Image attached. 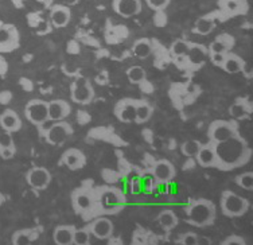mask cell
<instances>
[{"instance_id": "25", "label": "cell", "mask_w": 253, "mask_h": 245, "mask_svg": "<svg viewBox=\"0 0 253 245\" xmlns=\"http://www.w3.org/2000/svg\"><path fill=\"white\" fill-rule=\"evenodd\" d=\"M244 65H245V61L240 55L229 51L228 54L225 55V59L222 65H221V68L224 69L228 74H236L243 70Z\"/></svg>"}, {"instance_id": "16", "label": "cell", "mask_w": 253, "mask_h": 245, "mask_svg": "<svg viewBox=\"0 0 253 245\" xmlns=\"http://www.w3.org/2000/svg\"><path fill=\"white\" fill-rule=\"evenodd\" d=\"M61 163L72 171H78L86 166V155L78 148H68L61 157Z\"/></svg>"}, {"instance_id": "5", "label": "cell", "mask_w": 253, "mask_h": 245, "mask_svg": "<svg viewBox=\"0 0 253 245\" xmlns=\"http://www.w3.org/2000/svg\"><path fill=\"white\" fill-rule=\"evenodd\" d=\"M236 133H239V128L234 120H214L208 128V139L213 144L226 142Z\"/></svg>"}, {"instance_id": "15", "label": "cell", "mask_w": 253, "mask_h": 245, "mask_svg": "<svg viewBox=\"0 0 253 245\" xmlns=\"http://www.w3.org/2000/svg\"><path fill=\"white\" fill-rule=\"evenodd\" d=\"M47 112H49L50 122L66 120L72 113V105L63 98H55V100L47 101Z\"/></svg>"}, {"instance_id": "38", "label": "cell", "mask_w": 253, "mask_h": 245, "mask_svg": "<svg viewBox=\"0 0 253 245\" xmlns=\"http://www.w3.org/2000/svg\"><path fill=\"white\" fill-rule=\"evenodd\" d=\"M155 183V178L152 177V175H144L143 178H140L141 191H144V193H151V191L154 190Z\"/></svg>"}, {"instance_id": "21", "label": "cell", "mask_w": 253, "mask_h": 245, "mask_svg": "<svg viewBox=\"0 0 253 245\" xmlns=\"http://www.w3.org/2000/svg\"><path fill=\"white\" fill-rule=\"evenodd\" d=\"M72 19V11L68 5L55 4L50 10V20L53 23L54 27L57 29H63L70 23Z\"/></svg>"}, {"instance_id": "18", "label": "cell", "mask_w": 253, "mask_h": 245, "mask_svg": "<svg viewBox=\"0 0 253 245\" xmlns=\"http://www.w3.org/2000/svg\"><path fill=\"white\" fill-rule=\"evenodd\" d=\"M112 8L123 18H133L141 12V0H113Z\"/></svg>"}, {"instance_id": "1", "label": "cell", "mask_w": 253, "mask_h": 245, "mask_svg": "<svg viewBox=\"0 0 253 245\" xmlns=\"http://www.w3.org/2000/svg\"><path fill=\"white\" fill-rule=\"evenodd\" d=\"M215 152H217V167L222 171L233 170L236 167H240L248 162L251 157V150L248 144L236 133L234 136L228 139L226 142L214 144Z\"/></svg>"}, {"instance_id": "40", "label": "cell", "mask_w": 253, "mask_h": 245, "mask_svg": "<svg viewBox=\"0 0 253 245\" xmlns=\"http://www.w3.org/2000/svg\"><path fill=\"white\" fill-rule=\"evenodd\" d=\"M171 0H146L147 5L154 11H163L166 7H169Z\"/></svg>"}, {"instance_id": "43", "label": "cell", "mask_w": 253, "mask_h": 245, "mask_svg": "<svg viewBox=\"0 0 253 245\" xmlns=\"http://www.w3.org/2000/svg\"><path fill=\"white\" fill-rule=\"evenodd\" d=\"M129 190H131L132 194H140V193H141L140 178H132Z\"/></svg>"}, {"instance_id": "22", "label": "cell", "mask_w": 253, "mask_h": 245, "mask_svg": "<svg viewBox=\"0 0 253 245\" xmlns=\"http://www.w3.org/2000/svg\"><path fill=\"white\" fill-rule=\"evenodd\" d=\"M234 46V37L233 35L224 33L218 35L208 47L209 54H228Z\"/></svg>"}, {"instance_id": "36", "label": "cell", "mask_w": 253, "mask_h": 245, "mask_svg": "<svg viewBox=\"0 0 253 245\" xmlns=\"http://www.w3.org/2000/svg\"><path fill=\"white\" fill-rule=\"evenodd\" d=\"M236 183H237L241 189H244V190L252 191L253 190V172L252 171L241 172L240 175L236 177Z\"/></svg>"}, {"instance_id": "13", "label": "cell", "mask_w": 253, "mask_h": 245, "mask_svg": "<svg viewBox=\"0 0 253 245\" xmlns=\"http://www.w3.org/2000/svg\"><path fill=\"white\" fill-rule=\"evenodd\" d=\"M175 166L167 159H161L152 166V177L159 185H169L175 178Z\"/></svg>"}, {"instance_id": "10", "label": "cell", "mask_w": 253, "mask_h": 245, "mask_svg": "<svg viewBox=\"0 0 253 245\" xmlns=\"http://www.w3.org/2000/svg\"><path fill=\"white\" fill-rule=\"evenodd\" d=\"M72 206L77 213H85L94 209V190L88 187H78L72 193Z\"/></svg>"}, {"instance_id": "32", "label": "cell", "mask_w": 253, "mask_h": 245, "mask_svg": "<svg viewBox=\"0 0 253 245\" xmlns=\"http://www.w3.org/2000/svg\"><path fill=\"white\" fill-rule=\"evenodd\" d=\"M190 50V43L187 41L183 40H176L175 42H172L170 47V53L172 57L175 58H182V57H186Z\"/></svg>"}, {"instance_id": "2", "label": "cell", "mask_w": 253, "mask_h": 245, "mask_svg": "<svg viewBox=\"0 0 253 245\" xmlns=\"http://www.w3.org/2000/svg\"><path fill=\"white\" fill-rule=\"evenodd\" d=\"M185 214L189 224L198 226V228H206L214 224L215 217H217V207L208 198H198L187 205Z\"/></svg>"}, {"instance_id": "23", "label": "cell", "mask_w": 253, "mask_h": 245, "mask_svg": "<svg viewBox=\"0 0 253 245\" xmlns=\"http://www.w3.org/2000/svg\"><path fill=\"white\" fill-rule=\"evenodd\" d=\"M76 226L58 225L53 232V240L57 245H72Z\"/></svg>"}, {"instance_id": "29", "label": "cell", "mask_w": 253, "mask_h": 245, "mask_svg": "<svg viewBox=\"0 0 253 245\" xmlns=\"http://www.w3.org/2000/svg\"><path fill=\"white\" fill-rule=\"evenodd\" d=\"M215 29L214 15H204L195 22V31L201 35H209Z\"/></svg>"}, {"instance_id": "35", "label": "cell", "mask_w": 253, "mask_h": 245, "mask_svg": "<svg viewBox=\"0 0 253 245\" xmlns=\"http://www.w3.org/2000/svg\"><path fill=\"white\" fill-rule=\"evenodd\" d=\"M202 143L198 142V140H194V139H190V140H186L182 146H180V151L182 154L187 158H194L197 155V152L200 151Z\"/></svg>"}, {"instance_id": "41", "label": "cell", "mask_w": 253, "mask_h": 245, "mask_svg": "<svg viewBox=\"0 0 253 245\" xmlns=\"http://www.w3.org/2000/svg\"><path fill=\"white\" fill-rule=\"evenodd\" d=\"M221 244L222 245H245L247 244V241L244 237L241 236H237V235H230L228 236L226 239L221 241Z\"/></svg>"}, {"instance_id": "19", "label": "cell", "mask_w": 253, "mask_h": 245, "mask_svg": "<svg viewBox=\"0 0 253 245\" xmlns=\"http://www.w3.org/2000/svg\"><path fill=\"white\" fill-rule=\"evenodd\" d=\"M195 161L200 164L201 167L209 168V167H217V152H215V147L213 143H206L202 144L200 148V151L197 152L195 155Z\"/></svg>"}, {"instance_id": "6", "label": "cell", "mask_w": 253, "mask_h": 245, "mask_svg": "<svg viewBox=\"0 0 253 245\" xmlns=\"http://www.w3.org/2000/svg\"><path fill=\"white\" fill-rule=\"evenodd\" d=\"M73 132L74 129L70 122H65V120H59V122H50V125L44 131L42 136L51 146H62L63 143H66L70 139Z\"/></svg>"}, {"instance_id": "17", "label": "cell", "mask_w": 253, "mask_h": 245, "mask_svg": "<svg viewBox=\"0 0 253 245\" xmlns=\"http://www.w3.org/2000/svg\"><path fill=\"white\" fill-rule=\"evenodd\" d=\"M218 8L225 18H233L248 12V0H218Z\"/></svg>"}, {"instance_id": "4", "label": "cell", "mask_w": 253, "mask_h": 245, "mask_svg": "<svg viewBox=\"0 0 253 245\" xmlns=\"http://www.w3.org/2000/svg\"><path fill=\"white\" fill-rule=\"evenodd\" d=\"M249 201L247 198L239 196L237 193L232 190H225L221 194L219 207L222 214L230 218H237L244 216L249 210Z\"/></svg>"}, {"instance_id": "34", "label": "cell", "mask_w": 253, "mask_h": 245, "mask_svg": "<svg viewBox=\"0 0 253 245\" xmlns=\"http://www.w3.org/2000/svg\"><path fill=\"white\" fill-rule=\"evenodd\" d=\"M126 77L132 83H141L146 80V70L139 65H133L126 70Z\"/></svg>"}, {"instance_id": "7", "label": "cell", "mask_w": 253, "mask_h": 245, "mask_svg": "<svg viewBox=\"0 0 253 245\" xmlns=\"http://www.w3.org/2000/svg\"><path fill=\"white\" fill-rule=\"evenodd\" d=\"M72 101L80 105H89L94 98V89L88 79L80 76L72 83Z\"/></svg>"}, {"instance_id": "14", "label": "cell", "mask_w": 253, "mask_h": 245, "mask_svg": "<svg viewBox=\"0 0 253 245\" xmlns=\"http://www.w3.org/2000/svg\"><path fill=\"white\" fill-rule=\"evenodd\" d=\"M136 104L137 100L135 98H123L120 101H117L115 105L113 113L119 119V122H135L136 118Z\"/></svg>"}, {"instance_id": "30", "label": "cell", "mask_w": 253, "mask_h": 245, "mask_svg": "<svg viewBox=\"0 0 253 245\" xmlns=\"http://www.w3.org/2000/svg\"><path fill=\"white\" fill-rule=\"evenodd\" d=\"M152 113H154V109H152L151 104L147 103V101H144V100H137L136 118H135V122H137V124L147 122L150 119L152 118Z\"/></svg>"}, {"instance_id": "31", "label": "cell", "mask_w": 253, "mask_h": 245, "mask_svg": "<svg viewBox=\"0 0 253 245\" xmlns=\"http://www.w3.org/2000/svg\"><path fill=\"white\" fill-rule=\"evenodd\" d=\"M186 57H189L191 64H204L206 57V49L200 44H190V50Z\"/></svg>"}, {"instance_id": "42", "label": "cell", "mask_w": 253, "mask_h": 245, "mask_svg": "<svg viewBox=\"0 0 253 245\" xmlns=\"http://www.w3.org/2000/svg\"><path fill=\"white\" fill-rule=\"evenodd\" d=\"M15 154H16V148H0V158L4 161L12 159Z\"/></svg>"}, {"instance_id": "3", "label": "cell", "mask_w": 253, "mask_h": 245, "mask_svg": "<svg viewBox=\"0 0 253 245\" xmlns=\"http://www.w3.org/2000/svg\"><path fill=\"white\" fill-rule=\"evenodd\" d=\"M126 205V196L115 186H102L94 189V207L107 214H115Z\"/></svg>"}, {"instance_id": "12", "label": "cell", "mask_w": 253, "mask_h": 245, "mask_svg": "<svg viewBox=\"0 0 253 245\" xmlns=\"http://www.w3.org/2000/svg\"><path fill=\"white\" fill-rule=\"evenodd\" d=\"M26 181L35 190H44L51 182V174L46 167H33L26 174Z\"/></svg>"}, {"instance_id": "27", "label": "cell", "mask_w": 253, "mask_h": 245, "mask_svg": "<svg viewBox=\"0 0 253 245\" xmlns=\"http://www.w3.org/2000/svg\"><path fill=\"white\" fill-rule=\"evenodd\" d=\"M252 113L251 104L245 103V100H237L236 103L229 107V115L233 120H244L248 119Z\"/></svg>"}, {"instance_id": "9", "label": "cell", "mask_w": 253, "mask_h": 245, "mask_svg": "<svg viewBox=\"0 0 253 245\" xmlns=\"http://www.w3.org/2000/svg\"><path fill=\"white\" fill-rule=\"evenodd\" d=\"M25 116L33 125L39 127L43 122H49V112H47V101L34 98L30 100L25 107Z\"/></svg>"}, {"instance_id": "11", "label": "cell", "mask_w": 253, "mask_h": 245, "mask_svg": "<svg viewBox=\"0 0 253 245\" xmlns=\"http://www.w3.org/2000/svg\"><path fill=\"white\" fill-rule=\"evenodd\" d=\"M86 228L90 232V235L97 240H109L112 239L113 231L115 226L113 222L107 217H98L96 220H93L92 222H89Z\"/></svg>"}, {"instance_id": "20", "label": "cell", "mask_w": 253, "mask_h": 245, "mask_svg": "<svg viewBox=\"0 0 253 245\" xmlns=\"http://www.w3.org/2000/svg\"><path fill=\"white\" fill-rule=\"evenodd\" d=\"M0 127L5 132H18L22 128V119L14 109H5L0 113Z\"/></svg>"}, {"instance_id": "33", "label": "cell", "mask_w": 253, "mask_h": 245, "mask_svg": "<svg viewBox=\"0 0 253 245\" xmlns=\"http://www.w3.org/2000/svg\"><path fill=\"white\" fill-rule=\"evenodd\" d=\"M92 235L86 226L84 228H76L73 235V244L74 245H89L90 244Z\"/></svg>"}, {"instance_id": "37", "label": "cell", "mask_w": 253, "mask_h": 245, "mask_svg": "<svg viewBox=\"0 0 253 245\" xmlns=\"http://www.w3.org/2000/svg\"><path fill=\"white\" fill-rule=\"evenodd\" d=\"M178 243L182 245H198V235L194 232H185L178 237Z\"/></svg>"}, {"instance_id": "28", "label": "cell", "mask_w": 253, "mask_h": 245, "mask_svg": "<svg viewBox=\"0 0 253 245\" xmlns=\"http://www.w3.org/2000/svg\"><path fill=\"white\" fill-rule=\"evenodd\" d=\"M132 54L136 58L146 59L152 54V43L151 41L147 38H140L135 43L132 44Z\"/></svg>"}, {"instance_id": "44", "label": "cell", "mask_w": 253, "mask_h": 245, "mask_svg": "<svg viewBox=\"0 0 253 245\" xmlns=\"http://www.w3.org/2000/svg\"><path fill=\"white\" fill-rule=\"evenodd\" d=\"M209 55H210V61H211V64L221 68V65H222V62H224L225 55L226 54H209Z\"/></svg>"}, {"instance_id": "39", "label": "cell", "mask_w": 253, "mask_h": 245, "mask_svg": "<svg viewBox=\"0 0 253 245\" xmlns=\"http://www.w3.org/2000/svg\"><path fill=\"white\" fill-rule=\"evenodd\" d=\"M0 148H16L12 133L5 132V131L0 133Z\"/></svg>"}, {"instance_id": "8", "label": "cell", "mask_w": 253, "mask_h": 245, "mask_svg": "<svg viewBox=\"0 0 253 245\" xmlns=\"http://www.w3.org/2000/svg\"><path fill=\"white\" fill-rule=\"evenodd\" d=\"M19 30L11 23L0 22V53H12L19 47Z\"/></svg>"}, {"instance_id": "26", "label": "cell", "mask_w": 253, "mask_h": 245, "mask_svg": "<svg viewBox=\"0 0 253 245\" xmlns=\"http://www.w3.org/2000/svg\"><path fill=\"white\" fill-rule=\"evenodd\" d=\"M156 221L158 224L161 225V228L163 231L170 232L172 231L174 228H176L178 222H179V218L176 216L175 211L170 210V209H166V210H162L158 217H156Z\"/></svg>"}, {"instance_id": "24", "label": "cell", "mask_w": 253, "mask_h": 245, "mask_svg": "<svg viewBox=\"0 0 253 245\" xmlns=\"http://www.w3.org/2000/svg\"><path fill=\"white\" fill-rule=\"evenodd\" d=\"M38 229L35 228H25V229H19V231L14 232V235L11 237L12 244L15 245H23V244H31L38 239Z\"/></svg>"}]
</instances>
